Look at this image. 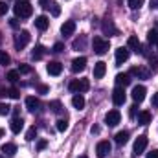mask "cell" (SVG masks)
<instances>
[{
    "label": "cell",
    "instance_id": "8d00e7d4",
    "mask_svg": "<svg viewBox=\"0 0 158 158\" xmlns=\"http://www.w3.org/2000/svg\"><path fill=\"white\" fill-rule=\"evenodd\" d=\"M7 11H9V6H7L4 0H0V17H4Z\"/></svg>",
    "mask_w": 158,
    "mask_h": 158
},
{
    "label": "cell",
    "instance_id": "c3c4849f",
    "mask_svg": "<svg viewBox=\"0 0 158 158\" xmlns=\"http://www.w3.org/2000/svg\"><path fill=\"white\" fill-rule=\"evenodd\" d=\"M151 103H153V107H156V109H158V92L153 96V101H151Z\"/></svg>",
    "mask_w": 158,
    "mask_h": 158
},
{
    "label": "cell",
    "instance_id": "f1b7e54d",
    "mask_svg": "<svg viewBox=\"0 0 158 158\" xmlns=\"http://www.w3.org/2000/svg\"><path fill=\"white\" fill-rule=\"evenodd\" d=\"M85 44H86V39L85 37H79V39H76L72 42V48L74 50H79V48H85Z\"/></svg>",
    "mask_w": 158,
    "mask_h": 158
},
{
    "label": "cell",
    "instance_id": "277c9868",
    "mask_svg": "<svg viewBox=\"0 0 158 158\" xmlns=\"http://www.w3.org/2000/svg\"><path fill=\"white\" fill-rule=\"evenodd\" d=\"M145 147H147V136H138V140L134 142V149H132V156H138V155H142L143 151H145Z\"/></svg>",
    "mask_w": 158,
    "mask_h": 158
},
{
    "label": "cell",
    "instance_id": "30bf717a",
    "mask_svg": "<svg viewBox=\"0 0 158 158\" xmlns=\"http://www.w3.org/2000/svg\"><path fill=\"white\" fill-rule=\"evenodd\" d=\"M129 74L134 76V77H138V79H149L151 77V72L147 68H143V66H132Z\"/></svg>",
    "mask_w": 158,
    "mask_h": 158
},
{
    "label": "cell",
    "instance_id": "f5cc1de1",
    "mask_svg": "<svg viewBox=\"0 0 158 158\" xmlns=\"http://www.w3.org/2000/svg\"><path fill=\"white\" fill-rule=\"evenodd\" d=\"M6 94H7V90H4V88L0 86V96H6Z\"/></svg>",
    "mask_w": 158,
    "mask_h": 158
},
{
    "label": "cell",
    "instance_id": "f907efd6",
    "mask_svg": "<svg viewBox=\"0 0 158 158\" xmlns=\"http://www.w3.org/2000/svg\"><path fill=\"white\" fill-rule=\"evenodd\" d=\"M90 132H92V134H98V132H99V127H98V125H92V127H90Z\"/></svg>",
    "mask_w": 158,
    "mask_h": 158
},
{
    "label": "cell",
    "instance_id": "cb8c5ba5",
    "mask_svg": "<svg viewBox=\"0 0 158 158\" xmlns=\"http://www.w3.org/2000/svg\"><path fill=\"white\" fill-rule=\"evenodd\" d=\"M72 105H74L77 110H81V109L85 107V98H83L81 94H76V96L72 98Z\"/></svg>",
    "mask_w": 158,
    "mask_h": 158
},
{
    "label": "cell",
    "instance_id": "603a6c76",
    "mask_svg": "<svg viewBox=\"0 0 158 158\" xmlns=\"http://www.w3.org/2000/svg\"><path fill=\"white\" fill-rule=\"evenodd\" d=\"M2 153H6L7 156H13V155H17V145L15 143H4L2 145Z\"/></svg>",
    "mask_w": 158,
    "mask_h": 158
},
{
    "label": "cell",
    "instance_id": "7bdbcfd3",
    "mask_svg": "<svg viewBox=\"0 0 158 158\" xmlns=\"http://www.w3.org/2000/svg\"><path fill=\"white\" fill-rule=\"evenodd\" d=\"M136 114H138V107H136V105H132V107H131V110H129V116H131V118H136Z\"/></svg>",
    "mask_w": 158,
    "mask_h": 158
},
{
    "label": "cell",
    "instance_id": "9f6ffc18",
    "mask_svg": "<svg viewBox=\"0 0 158 158\" xmlns=\"http://www.w3.org/2000/svg\"><path fill=\"white\" fill-rule=\"evenodd\" d=\"M156 48H158V44H156Z\"/></svg>",
    "mask_w": 158,
    "mask_h": 158
},
{
    "label": "cell",
    "instance_id": "5bb4252c",
    "mask_svg": "<svg viewBox=\"0 0 158 158\" xmlns=\"http://www.w3.org/2000/svg\"><path fill=\"white\" fill-rule=\"evenodd\" d=\"M129 59V48H118L116 50V64H123Z\"/></svg>",
    "mask_w": 158,
    "mask_h": 158
},
{
    "label": "cell",
    "instance_id": "f546056e",
    "mask_svg": "<svg viewBox=\"0 0 158 158\" xmlns=\"http://www.w3.org/2000/svg\"><path fill=\"white\" fill-rule=\"evenodd\" d=\"M11 63V57H9V53H6L4 50H0V64H9Z\"/></svg>",
    "mask_w": 158,
    "mask_h": 158
},
{
    "label": "cell",
    "instance_id": "44dd1931",
    "mask_svg": "<svg viewBox=\"0 0 158 158\" xmlns=\"http://www.w3.org/2000/svg\"><path fill=\"white\" fill-rule=\"evenodd\" d=\"M138 123H140V125H147V123H151V112H149V110H142V112H138Z\"/></svg>",
    "mask_w": 158,
    "mask_h": 158
},
{
    "label": "cell",
    "instance_id": "8992f818",
    "mask_svg": "<svg viewBox=\"0 0 158 158\" xmlns=\"http://www.w3.org/2000/svg\"><path fill=\"white\" fill-rule=\"evenodd\" d=\"M119 119H121V114H119V110H109L107 112V116H105V123L109 125V127H116L119 123Z\"/></svg>",
    "mask_w": 158,
    "mask_h": 158
},
{
    "label": "cell",
    "instance_id": "8fae6325",
    "mask_svg": "<svg viewBox=\"0 0 158 158\" xmlns=\"http://www.w3.org/2000/svg\"><path fill=\"white\" fill-rule=\"evenodd\" d=\"M85 68H86V57H76V59L72 61V72H74V74L83 72Z\"/></svg>",
    "mask_w": 158,
    "mask_h": 158
},
{
    "label": "cell",
    "instance_id": "2e32d148",
    "mask_svg": "<svg viewBox=\"0 0 158 158\" xmlns=\"http://www.w3.org/2000/svg\"><path fill=\"white\" fill-rule=\"evenodd\" d=\"M105 72H107V64H105L103 61L96 63V66H94V77H96V79H101L103 76H105Z\"/></svg>",
    "mask_w": 158,
    "mask_h": 158
},
{
    "label": "cell",
    "instance_id": "3957f363",
    "mask_svg": "<svg viewBox=\"0 0 158 158\" xmlns=\"http://www.w3.org/2000/svg\"><path fill=\"white\" fill-rule=\"evenodd\" d=\"M30 39H31V35H30L26 30H22V31H19V33L15 35V39H13V44H15V48L20 52L22 48H26V46H28Z\"/></svg>",
    "mask_w": 158,
    "mask_h": 158
},
{
    "label": "cell",
    "instance_id": "681fc988",
    "mask_svg": "<svg viewBox=\"0 0 158 158\" xmlns=\"http://www.w3.org/2000/svg\"><path fill=\"white\" fill-rule=\"evenodd\" d=\"M39 92L40 94H46V92H48V86H46V85H39Z\"/></svg>",
    "mask_w": 158,
    "mask_h": 158
},
{
    "label": "cell",
    "instance_id": "db71d44e",
    "mask_svg": "<svg viewBox=\"0 0 158 158\" xmlns=\"http://www.w3.org/2000/svg\"><path fill=\"white\" fill-rule=\"evenodd\" d=\"M2 136H4V129H0V138H2Z\"/></svg>",
    "mask_w": 158,
    "mask_h": 158
},
{
    "label": "cell",
    "instance_id": "4316f807",
    "mask_svg": "<svg viewBox=\"0 0 158 158\" xmlns=\"http://www.w3.org/2000/svg\"><path fill=\"white\" fill-rule=\"evenodd\" d=\"M35 138H37V129H35V125H33V127L28 129V132H26V140H28V142H33Z\"/></svg>",
    "mask_w": 158,
    "mask_h": 158
},
{
    "label": "cell",
    "instance_id": "11a10c76",
    "mask_svg": "<svg viewBox=\"0 0 158 158\" xmlns=\"http://www.w3.org/2000/svg\"><path fill=\"white\" fill-rule=\"evenodd\" d=\"M77 158H88V156H86V155H83V156H77Z\"/></svg>",
    "mask_w": 158,
    "mask_h": 158
},
{
    "label": "cell",
    "instance_id": "52a82bcc",
    "mask_svg": "<svg viewBox=\"0 0 158 158\" xmlns=\"http://www.w3.org/2000/svg\"><path fill=\"white\" fill-rule=\"evenodd\" d=\"M101 30H103V33L105 35H118V28L114 26V22L110 20V19H105L103 22H101Z\"/></svg>",
    "mask_w": 158,
    "mask_h": 158
},
{
    "label": "cell",
    "instance_id": "83f0119b",
    "mask_svg": "<svg viewBox=\"0 0 158 158\" xmlns=\"http://www.w3.org/2000/svg\"><path fill=\"white\" fill-rule=\"evenodd\" d=\"M19 79H20L19 70H9V72H7V81H9V83H17Z\"/></svg>",
    "mask_w": 158,
    "mask_h": 158
},
{
    "label": "cell",
    "instance_id": "7402d4cb",
    "mask_svg": "<svg viewBox=\"0 0 158 158\" xmlns=\"http://www.w3.org/2000/svg\"><path fill=\"white\" fill-rule=\"evenodd\" d=\"M114 138H116V143H118V145H125V143L129 142V132H127V131H119Z\"/></svg>",
    "mask_w": 158,
    "mask_h": 158
},
{
    "label": "cell",
    "instance_id": "484cf974",
    "mask_svg": "<svg viewBox=\"0 0 158 158\" xmlns=\"http://www.w3.org/2000/svg\"><path fill=\"white\" fill-rule=\"evenodd\" d=\"M50 109H52V112H55V114H59L61 110H63V105H61V101H50Z\"/></svg>",
    "mask_w": 158,
    "mask_h": 158
},
{
    "label": "cell",
    "instance_id": "6da1fadb",
    "mask_svg": "<svg viewBox=\"0 0 158 158\" xmlns=\"http://www.w3.org/2000/svg\"><path fill=\"white\" fill-rule=\"evenodd\" d=\"M13 11H15L17 17H20V19H28V17H31L33 7H31V2H30V0H17L15 6H13Z\"/></svg>",
    "mask_w": 158,
    "mask_h": 158
},
{
    "label": "cell",
    "instance_id": "e0dca14e",
    "mask_svg": "<svg viewBox=\"0 0 158 158\" xmlns=\"http://www.w3.org/2000/svg\"><path fill=\"white\" fill-rule=\"evenodd\" d=\"M11 132H15V134H19L22 129H24V121H22V118H19V116H15L13 118V121H11Z\"/></svg>",
    "mask_w": 158,
    "mask_h": 158
},
{
    "label": "cell",
    "instance_id": "d4e9b609",
    "mask_svg": "<svg viewBox=\"0 0 158 158\" xmlns=\"http://www.w3.org/2000/svg\"><path fill=\"white\" fill-rule=\"evenodd\" d=\"M147 40H149V44L156 46V44H158V31H156V30H151V31L147 33Z\"/></svg>",
    "mask_w": 158,
    "mask_h": 158
},
{
    "label": "cell",
    "instance_id": "6f0895ef",
    "mask_svg": "<svg viewBox=\"0 0 158 158\" xmlns=\"http://www.w3.org/2000/svg\"><path fill=\"white\" fill-rule=\"evenodd\" d=\"M0 158H4V156H0Z\"/></svg>",
    "mask_w": 158,
    "mask_h": 158
},
{
    "label": "cell",
    "instance_id": "ba28073f",
    "mask_svg": "<svg viewBox=\"0 0 158 158\" xmlns=\"http://www.w3.org/2000/svg\"><path fill=\"white\" fill-rule=\"evenodd\" d=\"M125 99H127V96H125V90H123V86H116L114 88V92H112V101H114V105H123L125 103Z\"/></svg>",
    "mask_w": 158,
    "mask_h": 158
},
{
    "label": "cell",
    "instance_id": "ab89813d",
    "mask_svg": "<svg viewBox=\"0 0 158 158\" xmlns=\"http://www.w3.org/2000/svg\"><path fill=\"white\" fill-rule=\"evenodd\" d=\"M68 88H70L72 92H79V81H70Z\"/></svg>",
    "mask_w": 158,
    "mask_h": 158
},
{
    "label": "cell",
    "instance_id": "f6af8a7d",
    "mask_svg": "<svg viewBox=\"0 0 158 158\" xmlns=\"http://www.w3.org/2000/svg\"><path fill=\"white\" fill-rule=\"evenodd\" d=\"M50 2H52V0H39L40 7H44V9H48V7H50Z\"/></svg>",
    "mask_w": 158,
    "mask_h": 158
},
{
    "label": "cell",
    "instance_id": "e575fe53",
    "mask_svg": "<svg viewBox=\"0 0 158 158\" xmlns=\"http://www.w3.org/2000/svg\"><path fill=\"white\" fill-rule=\"evenodd\" d=\"M7 96H9L11 99H19V98H20V92H19V88H9V90H7Z\"/></svg>",
    "mask_w": 158,
    "mask_h": 158
},
{
    "label": "cell",
    "instance_id": "9a60e30c",
    "mask_svg": "<svg viewBox=\"0 0 158 158\" xmlns=\"http://www.w3.org/2000/svg\"><path fill=\"white\" fill-rule=\"evenodd\" d=\"M76 31V22L74 20H66L63 26H61V33L64 35V37H68V35H72Z\"/></svg>",
    "mask_w": 158,
    "mask_h": 158
},
{
    "label": "cell",
    "instance_id": "7a4b0ae2",
    "mask_svg": "<svg viewBox=\"0 0 158 158\" xmlns=\"http://www.w3.org/2000/svg\"><path fill=\"white\" fill-rule=\"evenodd\" d=\"M92 48H94V53H98V55H105V53L109 52L110 44H109V40L101 39V37H94V40H92Z\"/></svg>",
    "mask_w": 158,
    "mask_h": 158
},
{
    "label": "cell",
    "instance_id": "ee69618b",
    "mask_svg": "<svg viewBox=\"0 0 158 158\" xmlns=\"http://www.w3.org/2000/svg\"><path fill=\"white\" fill-rule=\"evenodd\" d=\"M46 145H48V142H46V140H39L37 149H39V151H42V149H46Z\"/></svg>",
    "mask_w": 158,
    "mask_h": 158
},
{
    "label": "cell",
    "instance_id": "ffe728a7",
    "mask_svg": "<svg viewBox=\"0 0 158 158\" xmlns=\"http://www.w3.org/2000/svg\"><path fill=\"white\" fill-rule=\"evenodd\" d=\"M114 81H116L118 86H123V88H125L127 85H131V74H118Z\"/></svg>",
    "mask_w": 158,
    "mask_h": 158
},
{
    "label": "cell",
    "instance_id": "836d02e7",
    "mask_svg": "<svg viewBox=\"0 0 158 158\" xmlns=\"http://www.w3.org/2000/svg\"><path fill=\"white\" fill-rule=\"evenodd\" d=\"M143 6V0H129V7L131 9H140Z\"/></svg>",
    "mask_w": 158,
    "mask_h": 158
},
{
    "label": "cell",
    "instance_id": "74e56055",
    "mask_svg": "<svg viewBox=\"0 0 158 158\" xmlns=\"http://www.w3.org/2000/svg\"><path fill=\"white\" fill-rule=\"evenodd\" d=\"M52 15H53V17H59V15H61V7H59V4H55V2L52 4Z\"/></svg>",
    "mask_w": 158,
    "mask_h": 158
},
{
    "label": "cell",
    "instance_id": "4fadbf2b",
    "mask_svg": "<svg viewBox=\"0 0 158 158\" xmlns=\"http://www.w3.org/2000/svg\"><path fill=\"white\" fill-rule=\"evenodd\" d=\"M46 70H48V74H50V76H59V74L63 72V64H61V63H57V61H50V63H48V66H46Z\"/></svg>",
    "mask_w": 158,
    "mask_h": 158
},
{
    "label": "cell",
    "instance_id": "f35d334b",
    "mask_svg": "<svg viewBox=\"0 0 158 158\" xmlns=\"http://www.w3.org/2000/svg\"><path fill=\"white\" fill-rule=\"evenodd\" d=\"M9 110H11V107H9V105H6V103H2V105H0V116L9 114Z\"/></svg>",
    "mask_w": 158,
    "mask_h": 158
},
{
    "label": "cell",
    "instance_id": "7dc6e473",
    "mask_svg": "<svg viewBox=\"0 0 158 158\" xmlns=\"http://www.w3.org/2000/svg\"><path fill=\"white\" fill-rule=\"evenodd\" d=\"M149 7L151 9H158V0H151L149 2Z\"/></svg>",
    "mask_w": 158,
    "mask_h": 158
},
{
    "label": "cell",
    "instance_id": "b9f144b4",
    "mask_svg": "<svg viewBox=\"0 0 158 158\" xmlns=\"http://www.w3.org/2000/svg\"><path fill=\"white\" fill-rule=\"evenodd\" d=\"M149 63H151V68H153V70L158 68V57H149Z\"/></svg>",
    "mask_w": 158,
    "mask_h": 158
},
{
    "label": "cell",
    "instance_id": "4dcf8cb0",
    "mask_svg": "<svg viewBox=\"0 0 158 158\" xmlns=\"http://www.w3.org/2000/svg\"><path fill=\"white\" fill-rule=\"evenodd\" d=\"M90 88V81L88 79H79V92H86Z\"/></svg>",
    "mask_w": 158,
    "mask_h": 158
},
{
    "label": "cell",
    "instance_id": "bcb514c9",
    "mask_svg": "<svg viewBox=\"0 0 158 158\" xmlns=\"http://www.w3.org/2000/svg\"><path fill=\"white\" fill-rule=\"evenodd\" d=\"M147 158H158V149H153L151 153H147Z\"/></svg>",
    "mask_w": 158,
    "mask_h": 158
},
{
    "label": "cell",
    "instance_id": "7c38bea8",
    "mask_svg": "<svg viewBox=\"0 0 158 158\" xmlns=\"http://www.w3.org/2000/svg\"><path fill=\"white\" fill-rule=\"evenodd\" d=\"M110 149H112V147H110V143L103 140V142H99V143H98L96 153H98V156H99V158H105L109 153H110Z\"/></svg>",
    "mask_w": 158,
    "mask_h": 158
},
{
    "label": "cell",
    "instance_id": "1f68e13d",
    "mask_svg": "<svg viewBox=\"0 0 158 158\" xmlns=\"http://www.w3.org/2000/svg\"><path fill=\"white\" fill-rule=\"evenodd\" d=\"M66 129H68V119H57V131L64 132Z\"/></svg>",
    "mask_w": 158,
    "mask_h": 158
},
{
    "label": "cell",
    "instance_id": "816d5d0a",
    "mask_svg": "<svg viewBox=\"0 0 158 158\" xmlns=\"http://www.w3.org/2000/svg\"><path fill=\"white\" fill-rule=\"evenodd\" d=\"M9 24H11L13 28H17V26H19V22H17V19H11V20H9Z\"/></svg>",
    "mask_w": 158,
    "mask_h": 158
},
{
    "label": "cell",
    "instance_id": "d6a6232c",
    "mask_svg": "<svg viewBox=\"0 0 158 158\" xmlns=\"http://www.w3.org/2000/svg\"><path fill=\"white\" fill-rule=\"evenodd\" d=\"M44 52H46V50H44L42 46H35V50L31 52V55H33V59H40V57L44 55Z\"/></svg>",
    "mask_w": 158,
    "mask_h": 158
},
{
    "label": "cell",
    "instance_id": "9c48e42d",
    "mask_svg": "<svg viewBox=\"0 0 158 158\" xmlns=\"http://www.w3.org/2000/svg\"><path fill=\"white\" fill-rule=\"evenodd\" d=\"M145 92H147V90H145L143 85H136V86L132 88V94H131V96H132V99H134L136 103H142V101L145 99Z\"/></svg>",
    "mask_w": 158,
    "mask_h": 158
},
{
    "label": "cell",
    "instance_id": "d6986e66",
    "mask_svg": "<svg viewBox=\"0 0 158 158\" xmlns=\"http://www.w3.org/2000/svg\"><path fill=\"white\" fill-rule=\"evenodd\" d=\"M35 26L39 28L40 31H44V30H48V26H50V20H48V17L46 15H40L35 19Z\"/></svg>",
    "mask_w": 158,
    "mask_h": 158
},
{
    "label": "cell",
    "instance_id": "ac0fdd59",
    "mask_svg": "<svg viewBox=\"0 0 158 158\" xmlns=\"http://www.w3.org/2000/svg\"><path fill=\"white\" fill-rule=\"evenodd\" d=\"M127 48H131V50H134V52H142V44H140V40L136 35H131L129 39H127Z\"/></svg>",
    "mask_w": 158,
    "mask_h": 158
},
{
    "label": "cell",
    "instance_id": "5b68a950",
    "mask_svg": "<svg viewBox=\"0 0 158 158\" xmlns=\"http://www.w3.org/2000/svg\"><path fill=\"white\" fill-rule=\"evenodd\" d=\"M40 107H42V103H40L39 98H35V96H28L26 98V109L30 112H39Z\"/></svg>",
    "mask_w": 158,
    "mask_h": 158
},
{
    "label": "cell",
    "instance_id": "d590c367",
    "mask_svg": "<svg viewBox=\"0 0 158 158\" xmlns=\"http://www.w3.org/2000/svg\"><path fill=\"white\" fill-rule=\"evenodd\" d=\"M19 74H31V66L30 64H19Z\"/></svg>",
    "mask_w": 158,
    "mask_h": 158
},
{
    "label": "cell",
    "instance_id": "60d3db41",
    "mask_svg": "<svg viewBox=\"0 0 158 158\" xmlns=\"http://www.w3.org/2000/svg\"><path fill=\"white\" fill-rule=\"evenodd\" d=\"M63 50H64V44H63V42H57V44L53 46V52H55V53H61Z\"/></svg>",
    "mask_w": 158,
    "mask_h": 158
}]
</instances>
